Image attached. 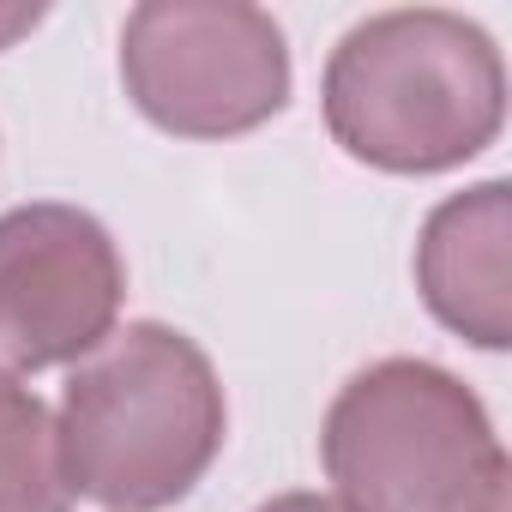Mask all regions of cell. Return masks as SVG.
<instances>
[{"mask_svg": "<svg viewBox=\"0 0 512 512\" xmlns=\"http://www.w3.org/2000/svg\"><path fill=\"white\" fill-rule=\"evenodd\" d=\"M320 109L344 157L380 175H446L500 139L506 61L464 13H374L338 37Z\"/></svg>", "mask_w": 512, "mask_h": 512, "instance_id": "6da1fadb", "label": "cell"}, {"mask_svg": "<svg viewBox=\"0 0 512 512\" xmlns=\"http://www.w3.org/2000/svg\"><path fill=\"white\" fill-rule=\"evenodd\" d=\"M55 434L73 500L85 494L109 512H163L217 464L229 404L211 356L187 332L133 320L73 368Z\"/></svg>", "mask_w": 512, "mask_h": 512, "instance_id": "7a4b0ae2", "label": "cell"}, {"mask_svg": "<svg viewBox=\"0 0 512 512\" xmlns=\"http://www.w3.org/2000/svg\"><path fill=\"white\" fill-rule=\"evenodd\" d=\"M320 464L350 512H464L512 476L488 404L440 362L386 356L344 380Z\"/></svg>", "mask_w": 512, "mask_h": 512, "instance_id": "3957f363", "label": "cell"}, {"mask_svg": "<svg viewBox=\"0 0 512 512\" xmlns=\"http://www.w3.org/2000/svg\"><path fill=\"white\" fill-rule=\"evenodd\" d=\"M121 85L175 139H235L284 115L290 43L247 0H145L121 25Z\"/></svg>", "mask_w": 512, "mask_h": 512, "instance_id": "277c9868", "label": "cell"}, {"mask_svg": "<svg viewBox=\"0 0 512 512\" xmlns=\"http://www.w3.org/2000/svg\"><path fill=\"white\" fill-rule=\"evenodd\" d=\"M127 260L103 217L37 199L0 211V380L79 368L115 338Z\"/></svg>", "mask_w": 512, "mask_h": 512, "instance_id": "5b68a950", "label": "cell"}, {"mask_svg": "<svg viewBox=\"0 0 512 512\" xmlns=\"http://www.w3.org/2000/svg\"><path fill=\"white\" fill-rule=\"evenodd\" d=\"M416 290L428 314L476 350L512 344V187L476 181L440 199L416 235Z\"/></svg>", "mask_w": 512, "mask_h": 512, "instance_id": "8992f818", "label": "cell"}, {"mask_svg": "<svg viewBox=\"0 0 512 512\" xmlns=\"http://www.w3.org/2000/svg\"><path fill=\"white\" fill-rule=\"evenodd\" d=\"M0 512H73L55 410L19 380H0Z\"/></svg>", "mask_w": 512, "mask_h": 512, "instance_id": "52a82bcc", "label": "cell"}, {"mask_svg": "<svg viewBox=\"0 0 512 512\" xmlns=\"http://www.w3.org/2000/svg\"><path fill=\"white\" fill-rule=\"evenodd\" d=\"M253 512H350L338 494H320V488H290V494H272L260 500Z\"/></svg>", "mask_w": 512, "mask_h": 512, "instance_id": "ba28073f", "label": "cell"}, {"mask_svg": "<svg viewBox=\"0 0 512 512\" xmlns=\"http://www.w3.org/2000/svg\"><path fill=\"white\" fill-rule=\"evenodd\" d=\"M37 25H43V7H0V49L25 31H37Z\"/></svg>", "mask_w": 512, "mask_h": 512, "instance_id": "9c48e42d", "label": "cell"}, {"mask_svg": "<svg viewBox=\"0 0 512 512\" xmlns=\"http://www.w3.org/2000/svg\"><path fill=\"white\" fill-rule=\"evenodd\" d=\"M464 512H512V476H506V482H494V488H482Z\"/></svg>", "mask_w": 512, "mask_h": 512, "instance_id": "30bf717a", "label": "cell"}]
</instances>
